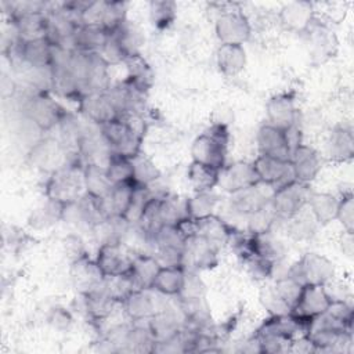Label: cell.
Returning a JSON list of instances; mask_svg holds the SVG:
<instances>
[{"label":"cell","mask_w":354,"mask_h":354,"mask_svg":"<svg viewBox=\"0 0 354 354\" xmlns=\"http://www.w3.org/2000/svg\"><path fill=\"white\" fill-rule=\"evenodd\" d=\"M230 144V130L225 123L217 122L199 134L191 145L194 162L205 163L221 170L225 166L227 149Z\"/></svg>","instance_id":"1"},{"label":"cell","mask_w":354,"mask_h":354,"mask_svg":"<svg viewBox=\"0 0 354 354\" xmlns=\"http://www.w3.org/2000/svg\"><path fill=\"white\" fill-rule=\"evenodd\" d=\"M84 194V165L77 162L51 173L44 185L46 198L65 206L76 202Z\"/></svg>","instance_id":"2"},{"label":"cell","mask_w":354,"mask_h":354,"mask_svg":"<svg viewBox=\"0 0 354 354\" xmlns=\"http://www.w3.org/2000/svg\"><path fill=\"white\" fill-rule=\"evenodd\" d=\"M28 162L35 169L48 174L68 166L69 163H82L80 158L73 155L59 138L51 136L39 138L32 144L28 152Z\"/></svg>","instance_id":"3"},{"label":"cell","mask_w":354,"mask_h":354,"mask_svg":"<svg viewBox=\"0 0 354 354\" xmlns=\"http://www.w3.org/2000/svg\"><path fill=\"white\" fill-rule=\"evenodd\" d=\"M111 153L134 159L141 153L144 134L137 131L126 118H118L109 123L100 126Z\"/></svg>","instance_id":"4"},{"label":"cell","mask_w":354,"mask_h":354,"mask_svg":"<svg viewBox=\"0 0 354 354\" xmlns=\"http://www.w3.org/2000/svg\"><path fill=\"white\" fill-rule=\"evenodd\" d=\"M286 275L301 286L326 285L335 277V264L322 254L308 252L290 266Z\"/></svg>","instance_id":"5"},{"label":"cell","mask_w":354,"mask_h":354,"mask_svg":"<svg viewBox=\"0 0 354 354\" xmlns=\"http://www.w3.org/2000/svg\"><path fill=\"white\" fill-rule=\"evenodd\" d=\"M24 116L40 131H48L65 119L66 111L48 93H33L22 108Z\"/></svg>","instance_id":"6"},{"label":"cell","mask_w":354,"mask_h":354,"mask_svg":"<svg viewBox=\"0 0 354 354\" xmlns=\"http://www.w3.org/2000/svg\"><path fill=\"white\" fill-rule=\"evenodd\" d=\"M310 192L308 184L297 180L277 188L270 201L271 209L274 210L277 218L288 221L290 217L299 213L307 206Z\"/></svg>","instance_id":"7"},{"label":"cell","mask_w":354,"mask_h":354,"mask_svg":"<svg viewBox=\"0 0 354 354\" xmlns=\"http://www.w3.org/2000/svg\"><path fill=\"white\" fill-rule=\"evenodd\" d=\"M151 241L156 250V259L162 266H181L185 236L176 224H163Z\"/></svg>","instance_id":"8"},{"label":"cell","mask_w":354,"mask_h":354,"mask_svg":"<svg viewBox=\"0 0 354 354\" xmlns=\"http://www.w3.org/2000/svg\"><path fill=\"white\" fill-rule=\"evenodd\" d=\"M134 257L136 254L123 242H108L98 246L94 260L104 277H113L129 274Z\"/></svg>","instance_id":"9"},{"label":"cell","mask_w":354,"mask_h":354,"mask_svg":"<svg viewBox=\"0 0 354 354\" xmlns=\"http://www.w3.org/2000/svg\"><path fill=\"white\" fill-rule=\"evenodd\" d=\"M214 30L221 44L243 46L250 39L252 25L242 11L228 10L217 17Z\"/></svg>","instance_id":"10"},{"label":"cell","mask_w":354,"mask_h":354,"mask_svg":"<svg viewBox=\"0 0 354 354\" xmlns=\"http://www.w3.org/2000/svg\"><path fill=\"white\" fill-rule=\"evenodd\" d=\"M79 111L80 113L93 124L102 126L109 123L118 118L120 113L113 104L108 90L106 91H97L88 93L79 98Z\"/></svg>","instance_id":"11"},{"label":"cell","mask_w":354,"mask_h":354,"mask_svg":"<svg viewBox=\"0 0 354 354\" xmlns=\"http://www.w3.org/2000/svg\"><path fill=\"white\" fill-rule=\"evenodd\" d=\"M218 249L199 235L185 238L181 266L188 271L210 270L217 264Z\"/></svg>","instance_id":"12"},{"label":"cell","mask_w":354,"mask_h":354,"mask_svg":"<svg viewBox=\"0 0 354 354\" xmlns=\"http://www.w3.org/2000/svg\"><path fill=\"white\" fill-rule=\"evenodd\" d=\"M332 297L325 285H304L290 313L301 319L313 321L326 311Z\"/></svg>","instance_id":"13"},{"label":"cell","mask_w":354,"mask_h":354,"mask_svg":"<svg viewBox=\"0 0 354 354\" xmlns=\"http://www.w3.org/2000/svg\"><path fill=\"white\" fill-rule=\"evenodd\" d=\"M274 188L264 183L230 194V207L241 216H250L267 206L274 195Z\"/></svg>","instance_id":"14"},{"label":"cell","mask_w":354,"mask_h":354,"mask_svg":"<svg viewBox=\"0 0 354 354\" xmlns=\"http://www.w3.org/2000/svg\"><path fill=\"white\" fill-rule=\"evenodd\" d=\"M253 167L260 183L268 184L274 189L295 181V174L289 160L259 155L253 162Z\"/></svg>","instance_id":"15"},{"label":"cell","mask_w":354,"mask_h":354,"mask_svg":"<svg viewBox=\"0 0 354 354\" xmlns=\"http://www.w3.org/2000/svg\"><path fill=\"white\" fill-rule=\"evenodd\" d=\"M257 183H260V180L253 167V163L246 160H236L225 165L220 170L217 185L225 192L234 194L241 189L253 187Z\"/></svg>","instance_id":"16"},{"label":"cell","mask_w":354,"mask_h":354,"mask_svg":"<svg viewBox=\"0 0 354 354\" xmlns=\"http://www.w3.org/2000/svg\"><path fill=\"white\" fill-rule=\"evenodd\" d=\"M289 162L292 165L295 180L306 184H310L322 167L319 153L313 147L303 142L290 152Z\"/></svg>","instance_id":"17"},{"label":"cell","mask_w":354,"mask_h":354,"mask_svg":"<svg viewBox=\"0 0 354 354\" xmlns=\"http://www.w3.org/2000/svg\"><path fill=\"white\" fill-rule=\"evenodd\" d=\"M256 142L260 155H267L283 160H289L290 158V147L286 140L285 130L271 126L270 123L261 124L257 130Z\"/></svg>","instance_id":"18"},{"label":"cell","mask_w":354,"mask_h":354,"mask_svg":"<svg viewBox=\"0 0 354 354\" xmlns=\"http://www.w3.org/2000/svg\"><path fill=\"white\" fill-rule=\"evenodd\" d=\"M54 44L48 37L21 41L18 48V59L22 65L35 69L51 68Z\"/></svg>","instance_id":"19"},{"label":"cell","mask_w":354,"mask_h":354,"mask_svg":"<svg viewBox=\"0 0 354 354\" xmlns=\"http://www.w3.org/2000/svg\"><path fill=\"white\" fill-rule=\"evenodd\" d=\"M267 120L271 126L281 130H288L296 124L297 111L295 106V98L289 93H281L272 95L266 104Z\"/></svg>","instance_id":"20"},{"label":"cell","mask_w":354,"mask_h":354,"mask_svg":"<svg viewBox=\"0 0 354 354\" xmlns=\"http://www.w3.org/2000/svg\"><path fill=\"white\" fill-rule=\"evenodd\" d=\"M11 22L21 41L47 37L48 14L47 11H26L11 15Z\"/></svg>","instance_id":"21"},{"label":"cell","mask_w":354,"mask_h":354,"mask_svg":"<svg viewBox=\"0 0 354 354\" xmlns=\"http://www.w3.org/2000/svg\"><path fill=\"white\" fill-rule=\"evenodd\" d=\"M71 278L80 295L101 288L105 279L95 260L88 259V256L71 263Z\"/></svg>","instance_id":"22"},{"label":"cell","mask_w":354,"mask_h":354,"mask_svg":"<svg viewBox=\"0 0 354 354\" xmlns=\"http://www.w3.org/2000/svg\"><path fill=\"white\" fill-rule=\"evenodd\" d=\"M314 21V7L310 1H292L279 10L281 25L292 32H306Z\"/></svg>","instance_id":"23"},{"label":"cell","mask_w":354,"mask_h":354,"mask_svg":"<svg viewBox=\"0 0 354 354\" xmlns=\"http://www.w3.org/2000/svg\"><path fill=\"white\" fill-rule=\"evenodd\" d=\"M123 64L127 69V77L124 83L134 90L145 94L153 83V72L147 59L140 53H134L127 55Z\"/></svg>","instance_id":"24"},{"label":"cell","mask_w":354,"mask_h":354,"mask_svg":"<svg viewBox=\"0 0 354 354\" xmlns=\"http://www.w3.org/2000/svg\"><path fill=\"white\" fill-rule=\"evenodd\" d=\"M326 156L335 162L350 160L354 153V137L351 127L335 126L326 138Z\"/></svg>","instance_id":"25"},{"label":"cell","mask_w":354,"mask_h":354,"mask_svg":"<svg viewBox=\"0 0 354 354\" xmlns=\"http://www.w3.org/2000/svg\"><path fill=\"white\" fill-rule=\"evenodd\" d=\"M162 264L152 254H136L129 275L136 289L149 290L153 288L155 278Z\"/></svg>","instance_id":"26"},{"label":"cell","mask_w":354,"mask_h":354,"mask_svg":"<svg viewBox=\"0 0 354 354\" xmlns=\"http://www.w3.org/2000/svg\"><path fill=\"white\" fill-rule=\"evenodd\" d=\"M216 61L221 73L236 76L246 65V51L241 44H220L216 53Z\"/></svg>","instance_id":"27"},{"label":"cell","mask_w":354,"mask_h":354,"mask_svg":"<svg viewBox=\"0 0 354 354\" xmlns=\"http://www.w3.org/2000/svg\"><path fill=\"white\" fill-rule=\"evenodd\" d=\"M126 315L133 322H141L148 321L155 313V301L151 299V296L147 293V290L134 289L122 303Z\"/></svg>","instance_id":"28"},{"label":"cell","mask_w":354,"mask_h":354,"mask_svg":"<svg viewBox=\"0 0 354 354\" xmlns=\"http://www.w3.org/2000/svg\"><path fill=\"white\" fill-rule=\"evenodd\" d=\"M109 32L97 25H79L73 35V48L86 53H100Z\"/></svg>","instance_id":"29"},{"label":"cell","mask_w":354,"mask_h":354,"mask_svg":"<svg viewBox=\"0 0 354 354\" xmlns=\"http://www.w3.org/2000/svg\"><path fill=\"white\" fill-rule=\"evenodd\" d=\"M185 282V270L183 266H162L153 288L165 296H180Z\"/></svg>","instance_id":"30"},{"label":"cell","mask_w":354,"mask_h":354,"mask_svg":"<svg viewBox=\"0 0 354 354\" xmlns=\"http://www.w3.org/2000/svg\"><path fill=\"white\" fill-rule=\"evenodd\" d=\"M83 296V304L84 308L88 314V317L91 318V321H104L106 319L116 304H120L118 301H115L106 292L105 289L101 286L98 289H94L88 293L82 295Z\"/></svg>","instance_id":"31"},{"label":"cell","mask_w":354,"mask_h":354,"mask_svg":"<svg viewBox=\"0 0 354 354\" xmlns=\"http://www.w3.org/2000/svg\"><path fill=\"white\" fill-rule=\"evenodd\" d=\"M339 199L328 192H310L307 207L318 224L325 225L336 220Z\"/></svg>","instance_id":"32"},{"label":"cell","mask_w":354,"mask_h":354,"mask_svg":"<svg viewBox=\"0 0 354 354\" xmlns=\"http://www.w3.org/2000/svg\"><path fill=\"white\" fill-rule=\"evenodd\" d=\"M218 169L194 160L187 169V180L195 189V192L212 191L218 184Z\"/></svg>","instance_id":"33"},{"label":"cell","mask_w":354,"mask_h":354,"mask_svg":"<svg viewBox=\"0 0 354 354\" xmlns=\"http://www.w3.org/2000/svg\"><path fill=\"white\" fill-rule=\"evenodd\" d=\"M84 184L86 192L95 198H105L111 192L113 184L111 183L106 167L97 163L84 165Z\"/></svg>","instance_id":"34"},{"label":"cell","mask_w":354,"mask_h":354,"mask_svg":"<svg viewBox=\"0 0 354 354\" xmlns=\"http://www.w3.org/2000/svg\"><path fill=\"white\" fill-rule=\"evenodd\" d=\"M148 326L155 343H160L171 339L181 329L177 321V317L170 311L155 313L148 319Z\"/></svg>","instance_id":"35"},{"label":"cell","mask_w":354,"mask_h":354,"mask_svg":"<svg viewBox=\"0 0 354 354\" xmlns=\"http://www.w3.org/2000/svg\"><path fill=\"white\" fill-rule=\"evenodd\" d=\"M218 198L212 191L195 192L191 198L185 199V214L189 218L199 220L214 214Z\"/></svg>","instance_id":"36"},{"label":"cell","mask_w":354,"mask_h":354,"mask_svg":"<svg viewBox=\"0 0 354 354\" xmlns=\"http://www.w3.org/2000/svg\"><path fill=\"white\" fill-rule=\"evenodd\" d=\"M64 209H65V205L46 198V203H43L41 206H39L36 210L32 212L29 217V224L33 228L51 227L53 224L62 220Z\"/></svg>","instance_id":"37"},{"label":"cell","mask_w":354,"mask_h":354,"mask_svg":"<svg viewBox=\"0 0 354 354\" xmlns=\"http://www.w3.org/2000/svg\"><path fill=\"white\" fill-rule=\"evenodd\" d=\"M288 221H289L288 232L296 241L310 239L315 234V230L318 225L310 209L306 212V207H303L299 213H296Z\"/></svg>","instance_id":"38"},{"label":"cell","mask_w":354,"mask_h":354,"mask_svg":"<svg viewBox=\"0 0 354 354\" xmlns=\"http://www.w3.org/2000/svg\"><path fill=\"white\" fill-rule=\"evenodd\" d=\"M159 214L162 224H177L185 214V199L177 195H162L159 205Z\"/></svg>","instance_id":"39"},{"label":"cell","mask_w":354,"mask_h":354,"mask_svg":"<svg viewBox=\"0 0 354 354\" xmlns=\"http://www.w3.org/2000/svg\"><path fill=\"white\" fill-rule=\"evenodd\" d=\"M177 14V6L174 1L169 0H155L149 3V18L155 28L166 29L169 28Z\"/></svg>","instance_id":"40"},{"label":"cell","mask_w":354,"mask_h":354,"mask_svg":"<svg viewBox=\"0 0 354 354\" xmlns=\"http://www.w3.org/2000/svg\"><path fill=\"white\" fill-rule=\"evenodd\" d=\"M159 177H160V171L149 158L140 153L133 159V181H134V184L149 187Z\"/></svg>","instance_id":"41"},{"label":"cell","mask_w":354,"mask_h":354,"mask_svg":"<svg viewBox=\"0 0 354 354\" xmlns=\"http://www.w3.org/2000/svg\"><path fill=\"white\" fill-rule=\"evenodd\" d=\"M105 167L108 177L113 185L119 183L133 181V159L119 155H111Z\"/></svg>","instance_id":"42"},{"label":"cell","mask_w":354,"mask_h":354,"mask_svg":"<svg viewBox=\"0 0 354 354\" xmlns=\"http://www.w3.org/2000/svg\"><path fill=\"white\" fill-rule=\"evenodd\" d=\"M153 198V195L149 191V187H144V185H137L134 187L133 191V196L130 201V205L124 213V217L129 220V223L131 224H137L148 205V202Z\"/></svg>","instance_id":"43"},{"label":"cell","mask_w":354,"mask_h":354,"mask_svg":"<svg viewBox=\"0 0 354 354\" xmlns=\"http://www.w3.org/2000/svg\"><path fill=\"white\" fill-rule=\"evenodd\" d=\"M102 288L118 303H122L136 289L129 274L105 277Z\"/></svg>","instance_id":"44"},{"label":"cell","mask_w":354,"mask_h":354,"mask_svg":"<svg viewBox=\"0 0 354 354\" xmlns=\"http://www.w3.org/2000/svg\"><path fill=\"white\" fill-rule=\"evenodd\" d=\"M100 55L106 61V64L111 65H116V64H123L124 59L127 58V55H130L124 46L122 44V41L118 39V36L115 33H109L105 44L102 46Z\"/></svg>","instance_id":"45"},{"label":"cell","mask_w":354,"mask_h":354,"mask_svg":"<svg viewBox=\"0 0 354 354\" xmlns=\"http://www.w3.org/2000/svg\"><path fill=\"white\" fill-rule=\"evenodd\" d=\"M248 218H249V232L264 234V232H270V228L277 220V216L271 209V205L268 203L259 212L248 216Z\"/></svg>","instance_id":"46"},{"label":"cell","mask_w":354,"mask_h":354,"mask_svg":"<svg viewBox=\"0 0 354 354\" xmlns=\"http://www.w3.org/2000/svg\"><path fill=\"white\" fill-rule=\"evenodd\" d=\"M272 288H274L275 293L281 297V300L292 310L303 286L300 283H297L295 279H292L290 277L285 275L283 278H279Z\"/></svg>","instance_id":"47"},{"label":"cell","mask_w":354,"mask_h":354,"mask_svg":"<svg viewBox=\"0 0 354 354\" xmlns=\"http://www.w3.org/2000/svg\"><path fill=\"white\" fill-rule=\"evenodd\" d=\"M336 220L340 223L346 232L354 231V196L351 192L343 194L339 199Z\"/></svg>","instance_id":"48"},{"label":"cell","mask_w":354,"mask_h":354,"mask_svg":"<svg viewBox=\"0 0 354 354\" xmlns=\"http://www.w3.org/2000/svg\"><path fill=\"white\" fill-rule=\"evenodd\" d=\"M310 30V44H313V50L317 55H328L330 53V47L333 46L330 32L325 26H311L307 29ZM306 30V32H307Z\"/></svg>","instance_id":"49"},{"label":"cell","mask_w":354,"mask_h":354,"mask_svg":"<svg viewBox=\"0 0 354 354\" xmlns=\"http://www.w3.org/2000/svg\"><path fill=\"white\" fill-rule=\"evenodd\" d=\"M329 317H332L335 321L340 322L342 325L351 328L353 325V307L344 300V299H333L330 300L326 311Z\"/></svg>","instance_id":"50"},{"label":"cell","mask_w":354,"mask_h":354,"mask_svg":"<svg viewBox=\"0 0 354 354\" xmlns=\"http://www.w3.org/2000/svg\"><path fill=\"white\" fill-rule=\"evenodd\" d=\"M261 301L264 307L268 310L270 315H278V314H286L290 313V308L281 300V297L275 293L274 288L267 289L261 295Z\"/></svg>","instance_id":"51"},{"label":"cell","mask_w":354,"mask_h":354,"mask_svg":"<svg viewBox=\"0 0 354 354\" xmlns=\"http://www.w3.org/2000/svg\"><path fill=\"white\" fill-rule=\"evenodd\" d=\"M205 292V285L194 274V271H185V282L183 286V290L180 293L181 297H203Z\"/></svg>","instance_id":"52"},{"label":"cell","mask_w":354,"mask_h":354,"mask_svg":"<svg viewBox=\"0 0 354 354\" xmlns=\"http://www.w3.org/2000/svg\"><path fill=\"white\" fill-rule=\"evenodd\" d=\"M64 246H65V252H66L68 257L71 259V263L87 256L82 239L76 235H69L68 238H65Z\"/></svg>","instance_id":"53"},{"label":"cell","mask_w":354,"mask_h":354,"mask_svg":"<svg viewBox=\"0 0 354 354\" xmlns=\"http://www.w3.org/2000/svg\"><path fill=\"white\" fill-rule=\"evenodd\" d=\"M48 319L50 324L57 329H68L72 324L71 314L64 308H54Z\"/></svg>","instance_id":"54"},{"label":"cell","mask_w":354,"mask_h":354,"mask_svg":"<svg viewBox=\"0 0 354 354\" xmlns=\"http://www.w3.org/2000/svg\"><path fill=\"white\" fill-rule=\"evenodd\" d=\"M342 250L346 256H351L353 253V234L351 232H346L344 231V236L342 241Z\"/></svg>","instance_id":"55"}]
</instances>
